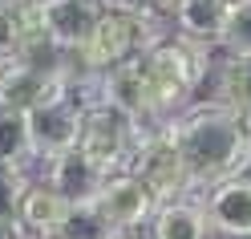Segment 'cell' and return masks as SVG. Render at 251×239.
<instances>
[{
	"label": "cell",
	"instance_id": "cell-1",
	"mask_svg": "<svg viewBox=\"0 0 251 239\" xmlns=\"http://www.w3.org/2000/svg\"><path fill=\"white\" fill-rule=\"evenodd\" d=\"M170 134L178 142L191 195L251 170V118L223 102H195L170 122Z\"/></svg>",
	"mask_w": 251,
	"mask_h": 239
},
{
	"label": "cell",
	"instance_id": "cell-2",
	"mask_svg": "<svg viewBox=\"0 0 251 239\" xmlns=\"http://www.w3.org/2000/svg\"><path fill=\"white\" fill-rule=\"evenodd\" d=\"M138 69H142L154 126H166L199 102V89L207 85V77L215 69V49L191 45L182 37H162L154 49L138 57Z\"/></svg>",
	"mask_w": 251,
	"mask_h": 239
},
{
	"label": "cell",
	"instance_id": "cell-3",
	"mask_svg": "<svg viewBox=\"0 0 251 239\" xmlns=\"http://www.w3.org/2000/svg\"><path fill=\"white\" fill-rule=\"evenodd\" d=\"M158 28H162V21H146V17H134V12L101 4L98 28H93L89 45L73 57V65L89 77H101L118 65H130V61H138L146 49H154L162 41Z\"/></svg>",
	"mask_w": 251,
	"mask_h": 239
},
{
	"label": "cell",
	"instance_id": "cell-4",
	"mask_svg": "<svg viewBox=\"0 0 251 239\" xmlns=\"http://www.w3.org/2000/svg\"><path fill=\"white\" fill-rule=\"evenodd\" d=\"M142 126L134 118H126L122 109L105 106V102H93L85 106L81 114V134H77V150L89 154L105 174H122L130 170V158L142 142Z\"/></svg>",
	"mask_w": 251,
	"mask_h": 239
},
{
	"label": "cell",
	"instance_id": "cell-5",
	"mask_svg": "<svg viewBox=\"0 0 251 239\" xmlns=\"http://www.w3.org/2000/svg\"><path fill=\"white\" fill-rule=\"evenodd\" d=\"M130 174L158 203L191 199V183H186V166H182L178 142H175V134H170V122L142 134V142H138V150L130 158Z\"/></svg>",
	"mask_w": 251,
	"mask_h": 239
},
{
	"label": "cell",
	"instance_id": "cell-6",
	"mask_svg": "<svg viewBox=\"0 0 251 239\" xmlns=\"http://www.w3.org/2000/svg\"><path fill=\"white\" fill-rule=\"evenodd\" d=\"M81 114H85V106H77L69 93H61V98L45 102L41 109L25 114V122H28V150H33V158L53 162L57 154L73 150L77 146V134H81Z\"/></svg>",
	"mask_w": 251,
	"mask_h": 239
},
{
	"label": "cell",
	"instance_id": "cell-7",
	"mask_svg": "<svg viewBox=\"0 0 251 239\" xmlns=\"http://www.w3.org/2000/svg\"><path fill=\"white\" fill-rule=\"evenodd\" d=\"M158 207H162V203L154 199L130 170L109 174L105 186H101V195H98V211L109 219V227H114L118 235H138V231H146Z\"/></svg>",
	"mask_w": 251,
	"mask_h": 239
},
{
	"label": "cell",
	"instance_id": "cell-8",
	"mask_svg": "<svg viewBox=\"0 0 251 239\" xmlns=\"http://www.w3.org/2000/svg\"><path fill=\"white\" fill-rule=\"evenodd\" d=\"M202 215H207L211 235L251 239V174L202 190Z\"/></svg>",
	"mask_w": 251,
	"mask_h": 239
},
{
	"label": "cell",
	"instance_id": "cell-9",
	"mask_svg": "<svg viewBox=\"0 0 251 239\" xmlns=\"http://www.w3.org/2000/svg\"><path fill=\"white\" fill-rule=\"evenodd\" d=\"M98 17H101V0H65V4L41 8L37 25H41V33L49 37L65 57H77L89 45L93 28H98Z\"/></svg>",
	"mask_w": 251,
	"mask_h": 239
},
{
	"label": "cell",
	"instance_id": "cell-10",
	"mask_svg": "<svg viewBox=\"0 0 251 239\" xmlns=\"http://www.w3.org/2000/svg\"><path fill=\"white\" fill-rule=\"evenodd\" d=\"M105 179H109V174H105L98 162H93L89 154H81L77 146L65 150V154H57L53 162H45V183H49L65 203H73V207L98 203Z\"/></svg>",
	"mask_w": 251,
	"mask_h": 239
},
{
	"label": "cell",
	"instance_id": "cell-11",
	"mask_svg": "<svg viewBox=\"0 0 251 239\" xmlns=\"http://www.w3.org/2000/svg\"><path fill=\"white\" fill-rule=\"evenodd\" d=\"M69 77H57V73H41L33 65H4L0 69V106L4 109H17V114H33L45 102H53L65 93Z\"/></svg>",
	"mask_w": 251,
	"mask_h": 239
},
{
	"label": "cell",
	"instance_id": "cell-12",
	"mask_svg": "<svg viewBox=\"0 0 251 239\" xmlns=\"http://www.w3.org/2000/svg\"><path fill=\"white\" fill-rule=\"evenodd\" d=\"M227 4L223 0H175L170 8V25H175V37L202 45V49H219L223 41V28H227Z\"/></svg>",
	"mask_w": 251,
	"mask_h": 239
},
{
	"label": "cell",
	"instance_id": "cell-13",
	"mask_svg": "<svg viewBox=\"0 0 251 239\" xmlns=\"http://www.w3.org/2000/svg\"><path fill=\"white\" fill-rule=\"evenodd\" d=\"M69 211H73V203H65L45 179H33L28 190H25V199H21L17 223H21V231L28 239H57V231H61V223H65Z\"/></svg>",
	"mask_w": 251,
	"mask_h": 239
},
{
	"label": "cell",
	"instance_id": "cell-14",
	"mask_svg": "<svg viewBox=\"0 0 251 239\" xmlns=\"http://www.w3.org/2000/svg\"><path fill=\"white\" fill-rule=\"evenodd\" d=\"M150 239H211L207 215H202V203L195 199H175L162 203L150 219Z\"/></svg>",
	"mask_w": 251,
	"mask_h": 239
},
{
	"label": "cell",
	"instance_id": "cell-15",
	"mask_svg": "<svg viewBox=\"0 0 251 239\" xmlns=\"http://www.w3.org/2000/svg\"><path fill=\"white\" fill-rule=\"evenodd\" d=\"M211 85L215 93L207 102H223L231 109L251 118V57H215V69H211Z\"/></svg>",
	"mask_w": 251,
	"mask_h": 239
},
{
	"label": "cell",
	"instance_id": "cell-16",
	"mask_svg": "<svg viewBox=\"0 0 251 239\" xmlns=\"http://www.w3.org/2000/svg\"><path fill=\"white\" fill-rule=\"evenodd\" d=\"M33 150H28V122L17 109L0 106V166H28Z\"/></svg>",
	"mask_w": 251,
	"mask_h": 239
},
{
	"label": "cell",
	"instance_id": "cell-17",
	"mask_svg": "<svg viewBox=\"0 0 251 239\" xmlns=\"http://www.w3.org/2000/svg\"><path fill=\"white\" fill-rule=\"evenodd\" d=\"M33 21H37V12L25 8V4H17V8H0V69L12 65V61L21 57Z\"/></svg>",
	"mask_w": 251,
	"mask_h": 239
},
{
	"label": "cell",
	"instance_id": "cell-18",
	"mask_svg": "<svg viewBox=\"0 0 251 239\" xmlns=\"http://www.w3.org/2000/svg\"><path fill=\"white\" fill-rule=\"evenodd\" d=\"M118 231L109 227V219L98 211V203H81L73 207V211L65 215V223H61L57 239H114Z\"/></svg>",
	"mask_w": 251,
	"mask_h": 239
},
{
	"label": "cell",
	"instance_id": "cell-19",
	"mask_svg": "<svg viewBox=\"0 0 251 239\" xmlns=\"http://www.w3.org/2000/svg\"><path fill=\"white\" fill-rule=\"evenodd\" d=\"M223 57H251V4H239L227 12V28H223V41H219Z\"/></svg>",
	"mask_w": 251,
	"mask_h": 239
},
{
	"label": "cell",
	"instance_id": "cell-20",
	"mask_svg": "<svg viewBox=\"0 0 251 239\" xmlns=\"http://www.w3.org/2000/svg\"><path fill=\"white\" fill-rule=\"evenodd\" d=\"M28 183H33V179H28L25 166H0V223H12V219H17Z\"/></svg>",
	"mask_w": 251,
	"mask_h": 239
},
{
	"label": "cell",
	"instance_id": "cell-21",
	"mask_svg": "<svg viewBox=\"0 0 251 239\" xmlns=\"http://www.w3.org/2000/svg\"><path fill=\"white\" fill-rule=\"evenodd\" d=\"M105 8H122V12H134V17H146V21H166L175 0H101Z\"/></svg>",
	"mask_w": 251,
	"mask_h": 239
},
{
	"label": "cell",
	"instance_id": "cell-22",
	"mask_svg": "<svg viewBox=\"0 0 251 239\" xmlns=\"http://www.w3.org/2000/svg\"><path fill=\"white\" fill-rule=\"evenodd\" d=\"M0 239H28V235L21 231V223L12 219V223H0Z\"/></svg>",
	"mask_w": 251,
	"mask_h": 239
},
{
	"label": "cell",
	"instance_id": "cell-23",
	"mask_svg": "<svg viewBox=\"0 0 251 239\" xmlns=\"http://www.w3.org/2000/svg\"><path fill=\"white\" fill-rule=\"evenodd\" d=\"M53 4H65V0H25V8H37V12L41 8H53Z\"/></svg>",
	"mask_w": 251,
	"mask_h": 239
},
{
	"label": "cell",
	"instance_id": "cell-24",
	"mask_svg": "<svg viewBox=\"0 0 251 239\" xmlns=\"http://www.w3.org/2000/svg\"><path fill=\"white\" fill-rule=\"evenodd\" d=\"M17 4H25V0H0V8H17Z\"/></svg>",
	"mask_w": 251,
	"mask_h": 239
},
{
	"label": "cell",
	"instance_id": "cell-25",
	"mask_svg": "<svg viewBox=\"0 0 251 239\" xmlns=\"http://www.w3.org/2000/svg\"><path fill=\"white\" fill-rule=\"evenodd\" d=\"M227 8H239V4H251V0H223Z\"/></svg>",
	"mask_w": 251,
	"mask_h": 239
},
{
	"label": "cell",
	"instance_id": "cell-26",
	"mask_svg": "<svg viewBox=\"0 0 251 239\" xmlns=\"http://www.w3.org/2000/svg\"><path fill=\"white\" fill-rule=\"evenodd\" d=\"M114 239H138V235H114Z\"/></svg>",
	"mask_w": 251,
	"mask_h": 239
}]
</instances>
